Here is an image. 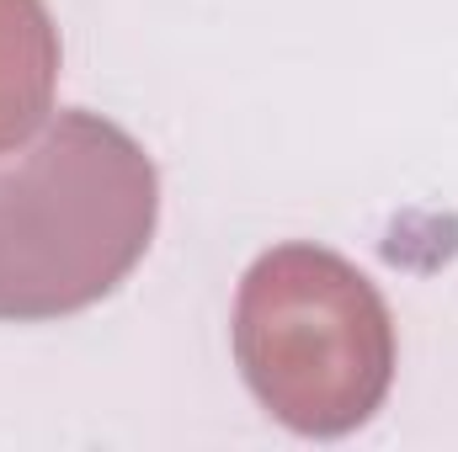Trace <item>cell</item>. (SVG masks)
Wrapping results in <instances>:
<instances>
[{"label": "cell", "mask_w": 458, "mask_h": 452, "mask_svg": "<svg viewBox=\"0 0 458 452\" xmlns=\"http://www.w3.org/2000/svg\"><path fill=\"white\" fill-rule=\"evenodd\" d=\"M160 176L139 138L70 107L21 155H0V320H59L102 304L144 261Z\"/></svg>", "instance_id": "obj_1"}, {"label": "cell", "mask_w": 458, "mask_h": 452, "mask_svg": "<svg viewBox=\"0 0 458 452\" xmlns=\"http://www.w3.org/2000/svg\"><path fill=\"white\" fill-rule=\"evenodd\" d=\"M245 389L299 437L362 426L394 378V320L378 288L320 245L267 250L234 298Z\"/></svg>", "instance_id": "obj_2"}, {"label": "cell", "mask_w": 458, "mask_h": 452, "mask_svg": "<svg viewBox=\"0 0 458 452\" xmlns=\"http://www.w3.org/2000/svg\"><path fill=\"white\" fill-rule=\"evenodd\" d=\"M59 32L43 0H0V155L32 138L54 113Z\"/></svg>", "instance_id": "obj_3"}]
</instances>
